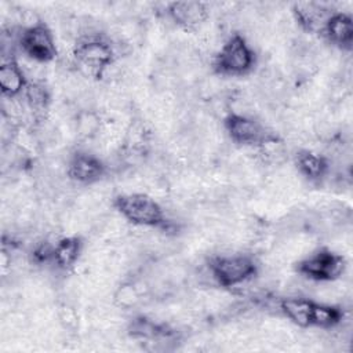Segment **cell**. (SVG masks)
Masks as SVG:
<instances>
[{
	"instance_id": "cell-3",
	"label": "cell",
	"mask_w": 353,
	"mask_h": 353,
	"mask_svg": "<svg viewBox=\"0 0 353 353\" xmlns=\"http://www.w3.org/2000/svg\"><path fill=\"white\" fill-rule=\"evenodd\" d=\"M72 57L74 69L88 80H101L103 70L116 59L105 36L77 41L72 50Z\"/></svg>"
},
{
	"instance_id": "cell-7",
	"label": "cell",
	"mask_w": 353,
	"mask_h": 353,
	"mask_svg": "<svg viewBox=\"0 0 353 353\" xmlns=\"http://www.w3.org/2000/svg\"><path fill=\"white\" fill-rule=\"evenodd\" d=\"M19 50L40 63L52 62L58 55L54 34L44 22L21 32Z\"/></svg>"
},
{
	"instance_id": "cell-8",
	"label": "cell",
	"mask_w": 353,
	"mask_h": 353,
	"mask_svg": "<svg viewBox=\"0 0 353 353\" xmlns=\"http://www.w3.org/2000/svg\"><path fill=\"white\" fill-rule=\"evenodd\" d=\"M108 174L106 164L99 156L88 150H76L66 159V176L81 186H91Z\"/></svg>"
},
{
	"instance_id": "cell-11",
	"label": "cell",
	"mask_w": 353,
	"mask_h": 353,
	"mask_svg": "<svg viewBox=\"0 0 353 353\" xmlns=\"http://www.w3.org/2000/svg\"><path fill=\"white\" fill-rule=\"evenodd\" d=\"M321 34L328 44L336 47L341 51H350L353 43V22L352 17L345 12H334L327 21Z\"/></svg>"
},
{
	"instance_id": "cell-14",
	"label": "cell",
	"mask_w": 353,
	"mask_h": 353,
	"mask_svg": "<svg viewBox=\"0 0 353 353\" xmlns=\"http://www.w3.org/2000/svg\"><path fill=\"white\" fill-rule=\"evenodd\" d=\"M83 252V240L79 236H65L57 240L52 251V263L59 270H69L77 265Z\"/></svg>"
},
{
	"instance_id": "cell-15",
	"label": "cell",
	"mask_w": 353,
	"mask_h": 353,
	"mask_svg": "<svg viewBox=\"0 0 353 353\" xmlns=\"http://www.w3.org/2000/svg\"><path fill=\"white\" fill-rule=\"evenodd\" d=\"M313 301L302 295H290L279 301L280 312L294 324L301 328H307L312 324Z\"/></svg>"
},
{
	"instance_id": "cell-13",
	"label": "cell",
	"mask_w": 353,
	"mask_h": 353,
	"mask_svg": "<svg viewBox=\"0 0 353 353\" xmlns=\"http://www.w3.org/2000/svg\"><path fill=\"white\" fill-rule=\"evenodd\" d=\"M72 124L73 132L80 142H91L101 135L105 120L98 109H83L76 112Z\"/></svg>"
},
{
	"instance_id": "cell-4",
	"label": "cell",
	"mask_w": 353,
	"mask_h": 353,
	"mask_svg": "<svg viewBox=\"0 0 353 353\" xmlns=\"http://www.w3.org/2000/svg\"><path fill=\"white\" fill-rule=\"evenodd\" d=\"M216 285L232 288L248 281L258 273V262L251 254H219L208 262Z\"/></svg>"
},
{
	"instance_id": "cell-9",
	"label": "cell",
	"mask_w": 353,
	"mask_h": 353,
	"mask_svg": "<svg viewBox=\"0 0 353 353\" xmlns=\"http://www.w3.org/2000/svg\"><path fill=\"white\" fill-rule=\"evenodd\" d=\"M210 4L203 1H174L167 4L165 15L183 30H199L210 18Z\"/></svg>"
},
{
	"instance_id": "cell-10",
	"label": "cell",
	"mask_w": 353,
	"mask_h": 353,
	"mask_svg": "<svg viewBox=\"0 0 353 353\" xmlns=\"http://www.w3.org/2000/svg\"><path fill=\"white\" fill-rule=\"evenodd\" d=\"M336 12L332 6L314 1L294 3L291 15L298 28L306 33H321L330 17Z\"/></svg>"
},
{
	"instance_id": "cell-18",
	"label": "cell",
	"mask_w": 353,
	"mask_h": 353,
	"mask_svg": "<svg viewBox=\"0 0 353 353\" xmlns=\"http://www.w3.org/2000/svg\"><path fill=\"white\" fill-rule=\"evenodd\" d=\"M57 319H58V324L65 332L74 334L76 331H79V327H80L79 313H77V309L69 301H63L58 303Z\"/></svg>"
},
{
	"instance_id": "cell-6",
	"label": "cell",
	"mask_w": 353,
	"mask_h": 353,
	"mask_svg": "<svg viewBox=\"0 0 353 353\" xmlns=\"http://www.w3.org/2000/svg\"><path fill=\"white\" fill-rule=\"evenodd\" d=\"M222 124L229 139L241 146L256 148L265 141L277 137V134L268 128L262 121L251 116L230 113L222 120Z\"/></svg>"
},
{
	"instance_id": "cell-2",
	"label": "cell",
	"mask_w": 353,
	"mask_h": 353,
	"mask_svg": "<svg viewBox=\"0 0 353 353\" xmlns=\"http://www.w3.org/2000/svg\"><path fill=\"white\" fill-rule=\"evenodd\" d=\"M116 211L132 226L159 228L165 221L163 205L143 192H128L113 199Z\"/></svg>"
},
{
	"instance_id": "cell-5",
	"label": "cell",
	"mask_w": 353,
	"mask_h": 353,
	"mask_svg": "<svg viewBox=\"0 0 353 353\" xmlns=\"http://www.w3.org/2000/svg\"><path fill=\"white\" fill-rule=\"evenodd\" d=\"M346 269V259L342 254L323 248L310 252L296 266L298 274L313 281L339 280Z\"/></svg>"
},
{
	"instance_id": "cell-1",
	"label": "cell",
	"mask_w": 353,
	"mask_h": 353,
	"mask_svg": "<svg viewBox=\"0 0 353 353\" xmlns=\"http://www.w3.org/2000/svg\"><path fill=\"white\" fill-rule=\"evenodd\" d=\"M256 55L240 34H230L212 58V69L221 77H243L254 70Z\"/></svg>"
},
{
	"instance_id": "cell-16",
	"label": "cell",
	"mask_w": 353,
	"mask_h": 353,
	"mask_svg": "<svg viewBox=\"0 0 353 353\" xmlns=\"http://www.w3.org/2000/svg\"><path fill=\"white\" fill-rule=\"evenodd\" d=\"M28 79L17 61L3 62L0 66V88L3 97H18L22 95Z\"/></svg>"
},
{
	"instance_id": "cell-12",
	"label": "cell",
	"mask_w": 353,
	"mask_h": 353,
	"mask_svg": "<svg viewBox=\"0 0 353 353\" xmlns=\"http://www.w3.org/2000/svg\"><path fill=\"white\" fill-rule=\"evenodd\" d=\"M295 167L299 175L310 182H320L328 174L331 165L327 157L310 149H299L295 152Z\"/></svg>"
},
{
	"instance_id": "cell-17",
	"label": "cell",
	"mask_w": 353,
	"mask_h": 353,
	"mask_svg": "<svg viewBox=\"0 0 353 353\" xmlns=\"http://www.w3.org/2000/svg\"><path fill=\"white\" fill-rule=\"evenodd\" d=\"M345 314L341 306L330 303H313L312 309V324L310 327H317L321 330H330L336 327Z\"/></svg>"
}]
</instances>
